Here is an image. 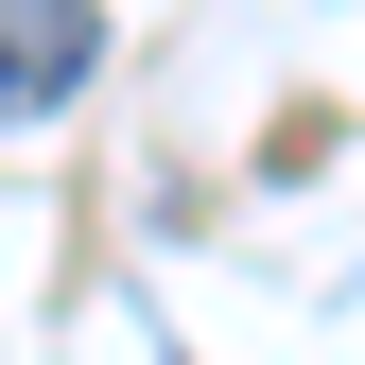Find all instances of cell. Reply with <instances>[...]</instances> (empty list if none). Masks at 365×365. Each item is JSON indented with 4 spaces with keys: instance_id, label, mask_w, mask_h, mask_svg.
<instances>
[{
    "instance_id": "cell-1",
    "label": "cell",
    "mask_w": 365,
    "mask_h": 365,
    "mask_svg": "<svg viewBox=\"0 0 365 365\" xmlns=\"http://www.w3.org/2000/svg\"><path fill=\"white\" fill-rule=\"evenodd\" d=\"M87 70H105V18L87 0H0V122H53Z\"/></svg>"
}]
</instances>
